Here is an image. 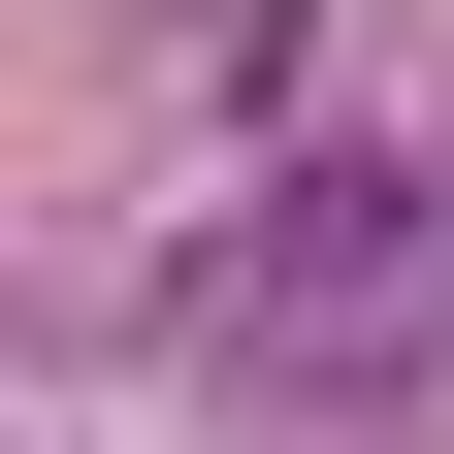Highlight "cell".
I'll return each mask as SVG.
<instances>
[{"instance_id":"1","label":"cell","mask_w":454,"mask_h":454,"mask_svg":"<svg viewBox=\"0 0 454 454\" xmlns=\"http://www.w3.org/2000/svg\"><path fill=\"white\" fill-rule=\"evenodd\" d=\"M422 293H454V162H389V130H293L227 227H162V357L260 422H357L422 357Z\"/></svg>"}]
</instances>
